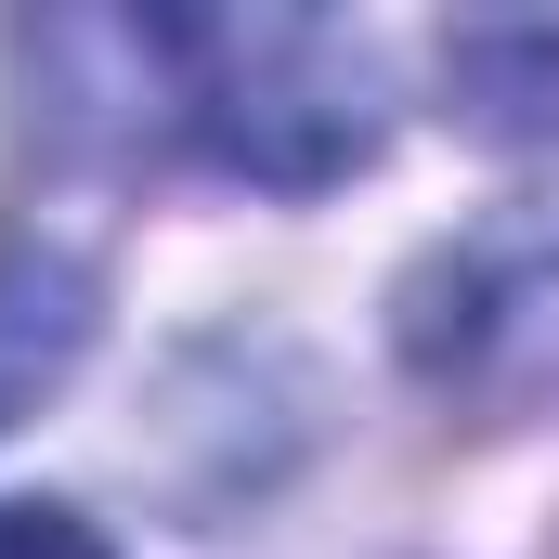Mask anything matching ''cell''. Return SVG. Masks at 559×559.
Instances as JSON below:
<instances>
[{"label": "cell", "mask_w": 559, "mask_h": 559, "mask_svg": "<svg viewBox=\"0 0 559 559\" xmlns=\"http://www.w3.org/2000/svg\"><path fill=\"white\" fill-rule=\"evenodd\" d=\"M79 52L131 79L105 92L131 143L156 131L274 195L338 182L378 143V66L312 13H143V26H79Z\"/></svg>", "instance_id": "obj_1"}, {"label": "cell", "mask_w": 559, "mask_h": 559, "mask_svg": "<svg viewBox=\"0 0 559 559\" xmlns=\"http://www.w3.org/2000/svg\"><path fill=\"white\" fill-rule=\"evenodd\" d=\"M92 325H105V286H92L79 248H52V235H0V429L79 378Z\"/></svg>", "instance_id": "obj_2"}, {"label": "cell", "mask_w": 559, "mask_h": 559, "mask_svg": "<svg viewBox=\"0 0 559 559\" xmlns=\"http://www.w3.org/2000/svg\"><path fill=\"white\" fill-rule=\"evenodd\" d=\"M455 105L495 143H559V13H508V26H455L442 52Z\"/></svg>", "instance_id": "obj_3"}, {"label": "cell", "mask_w": 559, "mask_h": 559, "mask_svg": "<svg viewBox=\"0 0 559 559\" xmlns=\"http://www.w3.org/2000/svg\"><path fill=\"white\" fill-rule=\"evenodd\" d=\"M0 559H118L79 508H0Z\"/></svg>", "instance_id": "obj_4"}]
</instances>
